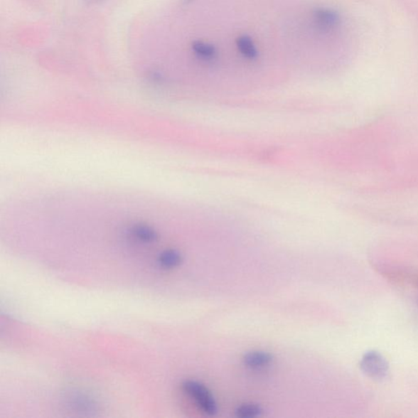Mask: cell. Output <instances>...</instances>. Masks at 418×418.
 Instances as JSON below:
<instances>
[{"label": "cell", "instance_id": "obj_1", "mask_svg": "<svg viewBox=\"0 0 418 418\" xmlns=\"http://www.w3.org/2000/svg\"><path fill=\"white\" fill-rule=\"evenodd\" d=\"M184 392L194 399L201 409L208 415H215L218 406L215 400L209 390L202 384L195 381H186L183 383Z\"/></svg>", "mask_w": 418, "mask_h": 418}, {"label": "cell", "instance_id": "obj_2", "mask_svg": "<svg viewBox=\"0 0 418 418\" xmlns=\"http://www.w3.org/2000/svg\"><path fill=\"white\" fill-rule=\"evenodd\" d=\"M363 373L375 380H384L389 373V364L386 359L375 350L366 352L360 363Z\"/></svg>", "mask_w": 418, "mask_h": 418}, {"label": "cell", "instance_id": "obj_3", "mask_svg": "<svg viewBox=\"0 0 418 418\" xmlns=\"http://www.w3.org/2000/svg\"><path fill=\"white\" fill-rule=\"evenodd\" d=\"M273 356L267 352L252 351L244 356V363L252 370H259L272 364Z\"/></svg>", "mask_w": 418, "mask_h": 418}, {"label": "cell", "instance_id": "obj_4", "mask_svg": "<svg viewBox=\"0 0 418 418\" xmlns=\"http://www.w3.org/2000/svg\"><path fill=\"white\" fill-rule=\"evenodd\" d=\"M183 262V257L180 252L176 250H169L162 252L159 257V263L165 269H173L178 267Z\"/></svg>", "mask_w": 418, "mask_h": 418}, {"label": "cell", "instance_id": "obj_5", "mask_svg": "<svg viewBox=\"0 0 418 418\" xmlns=\"http://www.w3.org/2000/svg\"><path fill=\"white\" fill-rule=\"evenodd\" d=\"M236 416L242 418L260 417L262 414L261 406L254 404H245L238 407L235 411Z\"/></svg>", "mask_w": 418, "mask_h": 418}, {"label": "cell", "instance_id": "obj_6", "mask_svg": "<svg viewBox=\"0 0 418 418\" xmlns=\"http://www.w3.org/2000/svg\"><path fill=\"white\" fill-rule=\"evenodd\" d=\"M134 235L136 238H139L143 242H146V243H151V242L155 241L157 238L156 234L153 230L146 227L135 229Z\"/></svg>", "mask_w": 418, "mask_h": 418}]
</instances>
